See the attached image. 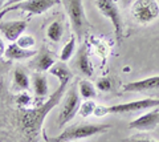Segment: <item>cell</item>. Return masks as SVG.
<instances>
[{"mask_svg": "<svg viewBox=\"0 0 159 142\" xmlns=\"http://www.w3.org/2000/svg\"><path fill=\"white\" fill-rule=\"evenodd\" d=\"M49 73L58 78V88L53 92V94L49 97L48 101H45L41 105H39L37 108H34V109H24L19 117V126H20V129H21L23 134L25 135L29 141H33L34 138L39 137L45 117L54 106L58 105V102L61 101L62 96L65 94V90L69 85V82H70L73 78V73L68 68V65L64 64L62 61L56 62V64L49 69Z\"/></svg>", "mask_w": 159, "mask_h": 142, "instance_id": "1", "label": "cell"}, {"mask_svg": "<svg viewBox=\"0 0 159 142\" xmlns=\"http://www.w3.org/2000/svg\"><path fill=\"white\" fill-rule=\"evenodd\" d=\"M109 128H110V125L107 124H76L65 128L62 130V133H60L58 135L48 138L47 142H72L76 140L88 138V137L96 134L106 133Z\"/></svg>", "mask_w": 159, "mask_h": 142, "instance_id": "2", "label": "cell"}, {"mask_svg": "<svg viewBox=\"0 0 159 142\" xmlns=\"http://www.w3.org/2000/svg\"><path fill=\"white\" fill-rule=\"evenodd\" d=\"M61 3L64 4L65 11L70 19L74 35L78 40H81L84 35L88 32V29L90 28V24L85 15V9H84L82 0H61Z\"/></svg>", "mask_w": 159, "mask_h": 142, "instance_id": "3", "label": "cell"}, {"mask_svg": "<svg viewBox=\"0 0 159 142\" xmlns=\"http://www.w3.org/2000/svg\"><path fill=\"white\" fill-rule=\"evenodd\" d=\"M61 0H24L21 3L13 4L7 8H3V11H0V19L6 16V13L11 11H23L28 15H41L47 12L48 9H51L56 4H58Z\"/></svg>", "mask_w": 159, "mask_h": 142, "instance_id": "4", "label": "cell"}, {"mask_svg": "<svg viewBox=\"0 0 159 142\" xmlns=\"http://www.w3.org/2000/svg\"><path fill=\"white\" fill-rule=\"evenodd\" d=\"M96 6L98 7L99 12L103 16H106L107 19L111 20L114 25V31H116L117 41L121 43L123 39V21L121 12H119L117 6V0H96Z\"/></svg>", "mask_w": 159, "mask_h": 142, "instance_id": "5", "label": "cell"}, {"mask_svg": "<svg viewBox=\"0 0 159 142\" xmlns=\"http://www.w3.org/2000/svg\"><path fill=\"white\" fill-rule=\"evenodd\" d=\"M131 15L138 23H151L159 16V4L157 0H134Z\"/></svg>", "mask_w": 159, "mask_h": 142, "instance_id": "6", "label": "cell"}, {"mask_svg": "<svg viewBox=\"0 0 159 142\" xmlns=\"http://www.w3.org/2000/svg\"><path fill=\"white\" fill-rule=\"evenodd\" d=\"M80 97L81 96H78L76 86H73L72 89L66 93L64 102H62V108H61V110H60V114L57 118L58 128L65 126L68 122L73 120L74 116L78 113V109H80V106H81V98H80Z\"/></svg>", "mask_w": 159, "mask_h": 142, "instance_id": "7", "label": "cell"}, {"mask_svg": "<svg viewBox=\"0 0 159 142\" xmlns=\"http://www.w3.org/2000/svg\"><path fill=\"white\" fill-rule=\"evenodd\" d=\"M159 106V98H143V100H137L131 102H126V104H118L114 106H106L107 114H127V113H135V112H142L147 110L151 108H158Z\"/></svg>", "mask_w": 159, "mask_h": 142, "instance_id": "8", "label": "cell"}, {"mask_svg": "<svg viewBox=\"0 0 159 142\" xmlns=\"http://www.w3.org/2000/svg\"><path fill=\"white\" fill-rule=\"evenodd\" d=\"M56 64V56L52 53L47 47H41L36 56H33V60L29 62V68H32L36 72H47Z\"/></svg>", "mask_w": 159, "mask_h": 142, "instance_id": "9", "label": "cell"}, {"mask_svg": "<svg viewBox=\"0 0 159 142\" xmlns=\"http://www.w3.org/2000/svg\"><path fill=\"white\" fill-rule=\"evenodd\" d=\"M158 125H159V109L154 108L152 110L147 112V113L139 116L138 118L131 121L129 124V128L147 131V130H154Z\"/></svg>", "mask_w": 159, "mask_h": 142, "instance_id": "10", "label": "cell"}, {"mask_svg": "<svg viewBox=\"0 0 159 142\" xmlns=\"http://www.w3.org/2000/svg\"><path fill=\"white\" fill-rule=\"evenodd\" d=\"M28 23L23 20H4L0 23V32L8 41H17V39L23 35V32L27 29Z\"/></svg>", "mask_w": 159, "mask_h": 142, "instance_id": "11", "label": "cell"}, {"mask_svg": "<svg viewBox=\"0 0 159 142\" xmlns=\"http://www.w3.org/2000/svg\"><path fill=\"white\" fill-rule=\"evenodd\" d=\"M123 92H148V90H159V75L151 76L143 80L133 81L123 85Z\"/></svg>", "mask_w": 159, "mask_h": 142, "instance_id": "12", "label": "cell"}, {"mask_svg": "<svg viewBox=\"0 0 159 142\" xmlns=\"http://www.w3.org/2000/svg\"><path fill=\"white\" fill-rule=\"evenodd\" d=\"M76 66L77 69L85 76H92L93 75V66L92 62L89 60V52H88V45L85 43L81 45V48L77 52L76 56Z\"/></svg>", "mask_w": 159, "mask_h": 142, "instance_id": "13", "label": "cell"}, {"mask_svg": "<svg viewBox=\"0 0 159 142\" xmlns=\"http://www.w3.org/2000/svg\"><path fill=\"white\" fill-rule=\"evenodd\" d=\"M37 51H32V49H25V48L20 47L19 44H9L6 48V53L4 56L8 60H27L33 56H36Z\"/></svg>", "mask_w": 159, "mask_h": 142, "instance_id": "14", "label": "cell"}, {"mask_svg": "<svg viewBox=\"0 0 159 142\" xmlns=\"http://www.w3.org/2000/svg\"><path fill=\"white\" fill-rule=\"evenodd\" d=\"M32 86L37 97H45L48 94V78L41 72H36L34 75H32Z\"/></svg>", "mask_w": 159, "mask_h": 142, "instance_id": "15", "label": "cell"}, {"mask_svg": "<svg viewBox=\"0 0 159 142\" xmlns=\"http://www.w3.org/2000/svg\"><path fill=\"white\" fill-rule=\"evenodd\" d=\"M13 88L16 90L24 92L29 88V77L23 68H16L13 72Z\"/></svg>", "mask_w": 159, "mask_h": 142, "instance_id": "16", "label": "cell"}, {"mask_svg": "<svg viewBox=\"0 0 159 142\" xmlns=\"http://www.w3.org/2000/svg\"><path fill=\"white\" fill-rule=\"evenodd\" d=\"M62 33H64V25L60 20L52 21L47 29V37L52 43H58L62 37Z\"/></svg>", "mask_w": 159, "mask_h": 142, "instance_id": "17", "label": "cell"}, {"mask_svg": "<svg viewBox=\"0 0 159 142\" xmlns=\"http://www.w3.org/2000/svg\"><path fill=\"white\" fill-rule=\"evenodd\" d=\"M78 90L82 98L85 100H93L97 96V88L88 80H81L78 82Z\"/></svg>", "mask_w": 159, "mask_h": 142, "instance_id": "18", "label": "cell"}, {"mask_svg": "<svg viewBox=\"0 0 159 142\" xmlns=\"http://www.w3.org/2000/svg\"><path fill=\"white\" fill-rule=\"evenodd\" d=\"M74 48H76V35H73L69 37V40L68 43L64 45L62 48V51L61 53H60V60H61L62 62H66L69 58H70L73 56V53H74Z\"/></svg>", "mask_w": 159, "mask_h": 142, "instance_id": "19", "label": "cell"}, {"mask_svg": "<svg viewBox=\"0 0 159 142\" xmlns=\"http://www.w3.org/2000/svg\"><path fill=\"white\" fill-rule=\"evenodd\" d=\"M96 108H97V105L93 100H85V102H81V106H80V109H78V114L86 118V117L94 114Z\"/></svg>", "mask_w": 159, "mask_h": 142, "instance_id": "20", "label": "cell"}, {"mask_svg": "<svg viewBox=\"0 0 159 142\" xmlns=\"http://www.w3.org/2000/svg\"><path fill=\"white\" fill-rule=\"evenodd\" d=\"M20 47H23V48H25V49H31V48L36 44V40H34V37L32 35H21L19 39H17V41H16Z\"/></svg>", "mask_w": 159, "mask_h": 142, "instance_id": "21", "label": "cell"}, {"mask_svg": "<svg viewBox=\"0 0 159 142\" xmlns=\"http://www.w3.org/2000/svg\"><path fill=\"white\" fill-rule=\"evenodd\" d=\"M96 88L101 92H110L111 90V80L109 77H102L99 78L96 84Z\"/></svg>", "mask_w": 159, "mask_h": 142, "instance_id": "22", "label": "cell"}, {"mask_svg": "<svg viewBox=\"0 0 159 142\" xmlns=\"http://www.w3.org/2000/svg\"><path fill=\"white\" fill-rule=\"evenodd\" d=\"M17 105L19 106H28L29 102H31V96L28 94V93H25V90H24L23 93H20V94L17 96Z\"/></svg>", "mask_w": 159, "mask_h": 142, "instance_id": "23", "label": "cell"}, {"mask_svg": "<svg viewBox=\"0 0 159 142\" xmlns=\"http://www.w3.org/2000/svg\"><path fill=\"white\" fill-rule=\"evenodd\" d=\"M121 142H157L148 137H143V135H133V137H129V138L122 140Z\"/></svg>", "mask_w": 159, "mask_h": 142, "instance_id": "24", "label": "cell"}, {"mask_svg": "<svg viewBox=\"0 0 159 142\" xmlns=\"http://www.w3.org/2000/svg\"><path fill=\"white\" fill-rule=\"evenodd\" d=\"M107 114V112H106V106H97L96 108V110H94V116L96 117H103V116H106Z\"/></svg>", "mask_w": 159, "mask_h": 142, "instance_id": "25", "label": "cell"}, {"mask_svg": "<svg viewBox=\"0 0 159 142\" xmlns=\"http://www.w3.org/2000/svg\"><path fill=\"white\" fill-rule=\"evenodd\" d=\"M9 65H11V60H8L7 62H6V61H2V60H0V76H2L3 73L8 69Z\"/></svg>", "mask_w": 159, "mask_h": 142, "instance_id": "26", "label": "cell"}, {"mask_svg": "<svg viewBox=\"0 0 159 142\" xmlns=\"http://www.w3.org/2000/svg\"><path fill=\"white\" fill-rule=\"evenodd\" d=\"M21 2H24V0H7L3 8H7L9 6H13V4H17V3H21Z\"/></svg>", "mask_w": 159, "mask_h": 142, "instance_id": "27", "label": "cell"}, {"mask_svg": "<svg viewBox=\"0 0 159 142\" xmlns=\"http://www.w3.org/2000/svg\"><path fill=\"white\" fill-rule=\"evenodd\" d=\"M4 53H6V44H4L3 39L0 37V57L4 56Z\"/></svg>", "mask_w": 159, "mask_h": 142, "instance_id": "28", "label": "cell"}, {"mask_svg": "<svg viewBox=\"0 0 159 142\" xmlns=\"http://www.w3.org/2000/svg\"><path fill=\"white\" fill-rule=\"evenodd\" d=\"M6 2H7V0H0V9H2V7H4Z\"/></svg>", "mask_w": 159, "mask_h": 142, "instance_id": "29", "label": "cell"}, {"mask_svg": "<svg viewBox=\"0 0 159 142\" xmlns=\"http://www.w3.org/2000/svg\"><path fill=\"white\" fill-rule=\"evenodd\" d=\"M129 2H133V0H125V4H127Z\"/></svg>", "mask_w": 159, "mask_h": 142, "instance_id": "30", "label": "cell"}, {"mask_svg": "<svg viewBox=\"0 0 159 142\" xmlns=\"http://www.w3.org/2000/svg\"><path fill=\"white\" fill-rule=\"evenodd\" d=\"M72 142H74V141H72Z\"/></svg>", "mask_w": 159, "mask_h": 142, "instance_id": "31", "label": "cell"}]
</instances>
